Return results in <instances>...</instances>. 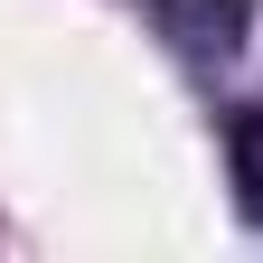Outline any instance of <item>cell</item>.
Wrapping results in <instances>:
<instances>
[{
    "label": "cell",
    "instance_id": "6da1fadb",
    "mask_svg": "<svg viewBox=\"0 0 263 263\" xmlns=\"http://www.w3.org/2000/svg\"><path fill=\"white\" fill-rule=\"evenodd\" d=\"M151 10H160V28H170L188 57H235L245 28H254L245 0H151Z\"/></svg>",
    "mask_w": 263,
    "mask_h": 263
},
{
    "label": "cell",
    "instance_id": "7a4b0ae2",
    "mask_svg": "<svg viewBox=\"0 0 263 263\" xmlns=\"http://www.w3.org/2000/svg\"><path fill=\"white\" fill-rule=\"evenodd\" d=\"M226 151H235V188H245V207L263 216V113H235V122H226Z\"/></svg>",
    "mask_w": 263,
    "mask_h": 263
}]
</instances>
